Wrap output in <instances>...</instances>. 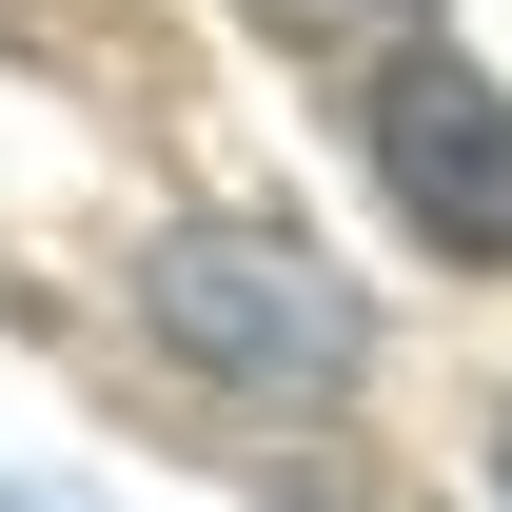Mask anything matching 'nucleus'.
<instances>
[{
    "instance_id": "1",
    "label": "nucleus",
    "mask_w": 512,
    "mask_h": 512,
    "mask_svg": "<svg viewBox=\"0 0 512 512\" xmlns=\"http://www.w3.org/2000/svg\"><path fill=\"white\" fill-rule=\"evenodd\" d=\"M119 296H138V335H158L178 375L276 394V414H296V394H355V375H375V296H355V276H335L296 217H158Z\"/></svg>"
},
{
    "instance_id": "2",
    "label": "nucleus",
    "mask_w": 512,
    "mask_h": 512,
    "mask_svg": "<svg viewBox=\"0 0 512 512\" xmlns=\"http://www.w3.org/2000/svg\"><path fill=\"white\" fill-rule=\"evenodd\" d=\"M355 158H375L394 237L453 256V276H512V79L453 60V40H414V60L355 79Z\"/></svg>"
},
{
    "instance_id": "3",
    "label": "nucleus",
    "mask_w": 512,
    "mask_h": 512,
    "mask_svg": "<svg viewBox=\"0 0 512 512\" xmlns=\"http://www.w3.org/2000/svg\"><path fill=\"white\" fill-rule=\"evenodd\" d=\"M256 20H276V40H375V60L434 40V0H256Z\"/></svg>"
},
{
    "instance_id": "4",
    "label": "nucleus",
    "mask_w": 512,
    "mask_h": 512,
    "mask_svg": "<svg viewBox=\"0 0 512 512\" xmlns=\"http://www.w3.org/2000/svg\"><path fill=\"white\" fill-rule=\"evenodd\" d=\"M0 512H79V493H20V473H0Z\"/></svg>"
},
{
    "instance_id": "5",
    "label": "nucleus",
    "mask_w": 512,
    "mask_h": 512,
    "mask_svg": "<svg viewBox=\"0 0 512 512\" xmlns=\"http://www.w3.org/2000/svg\"><path fill=\"white\" fill-rule=\"evenodd\" d=\"M493 512H512V414H493Z\"/></svg>"
}]
</instances>
